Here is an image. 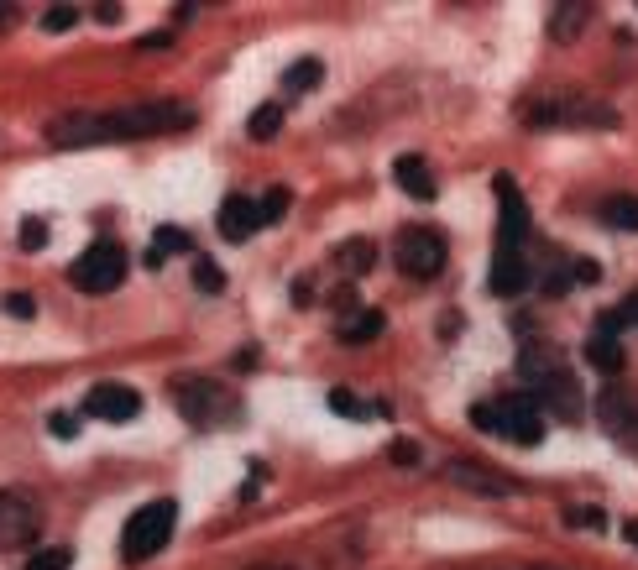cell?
<instances>
[{"label": "cell", "mask_w": 638, "mask_h": 570, "mask_svg": "<svg viewBox=\"0 0 638 570\" xmlns=\"http://www.w3.org/2000/svg\"><path fill=\"white\" fill-rule=\"evenodd\" d=\"M194 126V105L184 100H147V105H110V110H68L48 121L53 147H100V142H136V136H168Z\"/></svg>", "instance_id": "6da1fadb"}, {"label": "cell", "mask_w": 638, "mask_h": 570, "mask_svg": "<svg viewBox=\"0 0 638 570\" xmlns=\"http://www.w3.org/2000/svg\"><path fill=\"white\" fill-rule=\"evenodd\" d=\"M173 393V408L184 414L194 429H220V424H236L241 419V398L231 387H220L215 377H199V372H184L168 382Z\"/></svg>", "instance_id": "7a4b0ae2"}, {"label": "cell", "mask_w": 638, "mask_h": 570, "mask_svg": "<svg viewBox=\"0 0 638 570\" xmlns=\"http://www.w3.org/2000/svg\"><path fill=\"white\" fill-rule=\"evenodd\" d=\"M173 523H178V503L173 497H157V503H147V508H136L131 518H126V534H121V555L131 560V565H142V560H152L163 544L173 539Z\"/></svg>", "instance_id": "3957f363"}, {"label": "cell", "mask_w": 638, "mask_h": 570, "mask_svg": "<svg viewBox=\"0 0 638 570\" xmlns=\"http://www.w3.org/2000/svg\"><path fill=\"white\" fill-rule=\"evenodd\" d=\"M126 272H131V257H126V246L121 241H95L89 252L74 257V267H68V278H74L79 293H116L126 283Z\"/></svg>", "instance_id": "277c9868"}, {"label": "cell", "mask_w": 638, "mask_h": 570, "mask_svg": "<svg viewBox=\"0 0 638 570\" xmlns=\"http://www.w3.org/2000/svg\"><path fill=\"white\" fill-rule=\"evenodd\" d=\"M445 257H450L445 236L424 231V225H408V231L393 241V262H398V272H408V278H440Z\"/></svg>", "instance_id": "5b68a950"}, {"label": "cell", "mask_w": 638, "mask_h": 570, "mask_svg": "<svg viewBox=\"0 0 638 570\" xmlns=\"http://www.w3.org/2000/svg\"><path fill=\"white\" fill-rule=\"evenodd\" d=\"M492 414H497V435L518 440L523 450H534V445L544 440V414H539V403H534L529 393L497 398V403H492Z\"/></svg>", "instance_id": "8992f818"}, {"label": "cell", "mask_w": 638, "mask_h": 570, "mask_svg": "<svg viewBox=\"0 0 638 570\" xmlns=\"http://www.w3.org/2000/svg\"><path fill=\"white\" fill-rule=\"evenodd\" d=\"M42 534V508L27 492H0V550H21Z\"/></svg>", "instance_id": "52a82bcc"}, {"label": "cell", "mask_w": 638, "mask_h": 570, "mask_svg": "<svg viewBox=\"0 0 638 570\" xmlns=\"http://www.w3.org/2000/svg\"><path fill=\"white\" fill-rule=\"evenodd\" d=\"M84 414L100 419V424H131L136 414H142V393L126 382H95L84 393Z\"/></svg>", "instance_id": "ba28073f"}, {"label": "cell", "mask_w": 638, "mask_h": 570, "mask_svg": "<svg viewBox=\"0 0 638 570\" xmlns=\"http://www.w3.org/2000/svg\"><path fill=\"white\" fill-rule=\"evenodd\" d=\"M581 398H586L581 382L560 367V372H550V377L539 382V398H534V403H539V414H555V419H565V424H576V419L586 414Z\"/></svg>", "instance_id": "9c48e42d"}, {"label": "cell", "mask_w": 638, "mask_h": 570, "mask_svg": "<svg viewBox=\"0 0 638 570\" xmlns=\"http://www.w3.org/2000/svg\"><path fill=\"white\" fill-rule=\"evenodd\" d=\"M497 204H503V215H497V246H518L523 252V241H529V204H523L508 173H497Z\"/></svg>", "instance_id": "30bf717a"}, {"label": "cell", "mask_w": 638, "mask_h": 570, "mask_svg": "<svg viewBox=\"0 0 638 570\" xmlns=\"http://www.w3.org/2000/svg\"><path fill=\"white\" fill-rule=\"evenodd\" d=\"M591 408H597V424L612 440H623V445L633 440V429H638V398L633 393H623V387H602Z\"/></svg>", "instance_id": "8fae6325"}, {"label": "cell", "mask_w": 638, "mask_h": 570, "mask_svg": "<svg viewBox=\"0 0 638 570\" xmlns=\"http://www.w3.org/2000/svg\"><path fill=\"white\" fill-rule=\"evenodd\" d=\"M534 283V267H529V257L518 252V246H497V257H492V278H487V288L497 293V299H518L523 288Z\"/></svg>", "instance_id": "7c38bea8"}, {"label": "cell", "mask_w": 638, "mask_h": 570, "mask_svg": "<svg viewBox=\"0 0 638 570\" xmlns=\"http://www.w3.org/2000/svg\"><path fill=\"white\" fill-rule=\"evenodd\" d=\"M252 231H262V215H257V199H246V194H231L220 204V236L231 241V246H241Z\"/></svg>", "instance_id": "4fadbf2b"}, {"label": "cell", "mask_w": 638, "mask_h": 570, "mask_svg": "<svg viewBox=\"0 0 638 570\" xmlns=\"http://www.w3.org/2000/svg\"><path fill=\"white\" fill-rule=\"evenodd\" d=\"M445 476H450V482H461V487H471V492H487V497H508L513 492L508 476H497V471L476 466V461H450Z\"/></svg>", "instance_id": "5bb4252c"}, {"label": "cell", "mask_w": 638, "mask_h": 570, "mask_svg": "<svg viewBox=\"0 0 638 570\" xmlns=\"http://www.w3.org/2000/svg\"><path fill=\"white\" fill-rule=\"evenodd\" d=\"M393 173H398V184H403L408 199H435V173H429V163L419 152H403L393 163Z\"/></svg>", "instance_id": "9a60e30c"}, {"label": "cell", "mask_w": 638, "mask_h": 570, "mask_svg": "<svg viewBox=\"0 0 638 570\" xmlns=\"http://www.w3.org/2000/svg\"><path fill=\"white\" fill-rule=\"evenodd\" d=\"M581 356H586V367L602 372V377H618V372H623V346H618V335H597V330H591Z\"/></svg>", "instance_id": "2e32d148"}, {"label": "cell", "mask_w": 638, "mask_h": 570, "mask_svg": "<svg viewBox=\"0 0 638 570\" xmlns=\"http://www.w3.org/2000/svg\"><path fill=\"white\" fill-rule=\"evenodd\" d=\"M178 252H189V231H178V225H157V236H152V246H147V267H163L168 257H178Z\"/></svg>", "instance_id": "e0dca14e"}, {"label": "cell", "mask_w": 638, "mask_h": 570, "mask_svg": "<svg viewBox=\"0 0 638 570\" xmlns=\"http://www.w3.org/2000/svg\"><path fill=\"white\" fill-rule=\"evenodd\" d=\"M382 325H387L382 309H361L356 319H346V325H340V340H346V346H367V340L382 335Z\"/></svg>", "instance_id": "ac0fdd59"}, {"label": "cell", "mask_w": 638, "mask_h": 570, "mask_svg": "<svg viewBox=\"0 0 638 570\" xmlns=\"http://www.w3.org/2000/svg\"><path fill=\"white\" fill-rule=\"evenodd\" d=\"M586 16H591V6H581V0H565V6L550 11V37L576 42V32H581V21H586Z\"/></svg>", "instance_id": "d6986e66"}, {"label": "cell", "mask_w": 638, "mask_h": 570, "mask_svg": "<svg viewBox=\"0 0 638 570\" xmlns=\"http://www.w3.org/2000/svg\"><path fill=\"white\" fill-rule=\"evenodd\" d=\"M612 231H638V199L633 194H612V199H602V210H597Z\"/></svg>", "instance_id": "ffe728a7"}, {"label": "cell", "mask_w": 638, "mask_h": 570, "mask_svg": "<svg viewBox=\"0 0 638 570\" xmlns=\"http://www.w3.org/2000/svg\"><path fill=\"white\" fill-rule=\"evenodd\" d=\"M319 79H325V63H319V58H299V63H293L288 74H283V89H293V95L304 89V95H309Z\"/></svg>", "instance_id": "44dd1931"}, {"label": "cell", "mask_w": 638, "mask_h": 570, "mask_svg": "<svg viewBox=\"0 0 638 570\" xmlns=\"http://www.w3.org/2000/svg\"><path fill=\"white\" fill-rule=\"evenodd\" d=\"M246 131H252L257 142H267V136H278V131H283V105H272V100H267V105H257L252 116H246Z\"/></svg>", "instance_id": "7402d4cb"}, {"label": "cell", "mask_w": 638, "mask_h": 570, "mask_svg": "<svg viewBox=\"0 0 638 570\" xmlns=\"http://www.w3.org/2000/svg\"><path fill=\"white\" fill-rule=\"evenodd\" d=\"M335 262L351 267V272H372L377 252H372V241H351V246H340V252H335Z\"/></svg>", "instance_id": "603a6c76"}, {"label": "cell", "mask_w": 638, "mask_h": 570, "mask_svg": "<svg viewBox=\"0 0 638 570\" xmlns=\"http://www.w3.org/2000/svg\"><path fill=\"white\" fill-rule=\"evenodd\" d=\"M194 288H199V293H220V288H225V272H220L210 257H194Z\"/></svg>", "instance_id": "cb8c5ba5"}, {"label": "cell", "mask_w": 638, "mask_h": 570, "mask_svg": "<svg viewBox=\"0 0 638 570\" xmlns=\"http://www.w3.org/2000/svg\"><path fill=\"white\" fill-rule=\"evenodd\" d=\"M21 252H42V246H48V225H42L37 215H27V220H21Z\"/></svg>", "instance_id": "d4e9b609"}, {"label": "cell", "mask_w": 638, "mask_h": 570, "mask_svg": "<svg viewBox=\"0 0 638 570\" xmlns=\"http://www.w3.org/2000/svg\"><path fill=\"white\" fill-rule=\"evenodd\" d=\"M42 27H48V32H74L79 27V11L74 6H48V11H42Z\"/></svg>", "instance_id": "484cf974"}, {"label": "cell", "mask_w": 638, "mask_h": 570, "mask_svg": "<svg viewBox=\"0 0 638 570\" xmlns=\"http://www.w3.org/2000/svg\"><path fill=\"white\" fill-rule=\"evenodd\" d=\"M330 414H340V419H367V408L356 403V393H346V387H335V393H330Z\"/></svg>", "instance_id": "4316f807"}, {"label": "cell", "mask_w": 638, "mask_h": 570, "mask_svg": "<svg viewBox=\"0 0 638 570\" xmlns=\"http://www.w3.org/2000/svg\"><path fill=\"white\" fill-rule=\"evenodd\" d=\"M283 210H288V189H267V199H257V215H262V225L283 220Z\"/></svg>", "instance_id": "83f0119b"}, {"label": "cell", "mask_w": 638, "mask_h": 570, "mask_svg": "<svg viewBox=\"0 0 638 570\" xmlns=\"http://www.w3.org/2000/svg\"><path fill=\"white\" fill-rule=\"evenodd\" d=\"M68 565H74V555H68V550H42V555H32L27 570H68Z\"/></svg>", "instance_id": "f1b7e54d"}, {"label": "cell", "mask_w": 638, "mask_h": 570, "mask_svg": "<svg viewBox=\"0 0 638 570\" xmlns=\"http://www.w3.org/2000/svg\"><path fill=\"white\" fill-rule=\"evenodd\" d=\"M6 314H11V319H32V314H37L32 293H6Z\"/></svg>", "instance_id": "f546056e"}, {"label": "cell", "mask_w": 638, "mask_h": 570, "mask_svg": "<svg viewBox=\"0 0 638 570\" xmlns=\"http://www.w3.org/2000/svg\"><path fill=\"white\" fill-rule=\"evenodd\" d=\"M48 429H53L58 440H74V435H79V414H53Z\"/></svg>", "instance_id": "4dcf8cb0"}, {"label": "cell", "mask_w": 638, "mask_h": 570, "mask_svg": "<svg viewBox=\"0 0 638 570\" xmlns=\"http://www.w3.org/2000/svg\"><path fill=\"white\" fill-rule=\"evenodd\" d=\"M571 523H576V529H602L607 513L602 508H571Z\"/></svg>", "instance_id": "1f68e13d"}, {"label": "cell", "mask_w": 638, "mask_h": 570, "mask_svg": "<svg viewBox=\"0 0 638 570\" xmlns=\"http://www.w3.org/2000/svg\"><path fill=\"white\" fill-rule=\"evenodd\" d=\"M571 283H576V272H550V278H544V293L560 299V293H571Z\"/></svg>", "instance_id": "d6a6232c"}, {"label": "cell", "mask_w": 638, "mask_h": 570, "mask_svg": "<svg viewBox=\"0 0 638 570\" xmlns=\"http://www.w3.org/2000/svg\"><path fill=\"white\" fill-rule=\"evenodd\" d=\"M262 482H267V471H262V466H252V476H246V487H241V503H252V497L262 492Z\"/></svg>", "instance_id": "836d02e7"}, {"label": "cell", "mask_w": 638, "mask_h": 570, "mask_svg": "<svg viewBox=\"0 0 638 570\" xmlns=\"http://www.w3.org/2000/svg\"><path fill=\"white\" fill-rule=\"evenodd\" d=\"M393 461H398V466H414V461H419V445H414V440H398V445H393Z\"/></svg>", "instance_id": "e575fe53"}, {"label": "cell", "mask_w": 638, "mask_h": 570, "mask_svg": "<svg viewBox=\"0 0 638 570\" xmlns=\"http://www.w3.org/2000/svg\"><path fill=\"white\" fill-rule=\"evenodd\" d=\"M618 319L623 325H638V293H628V299L618 304Z\"/></svg>", "instance_id": "d590c367"}, {"label": "cell", "mask_w": 638, "mask_h": 570, "mask_svg": "<svg viewBox=\"0 0 638 570\" xmlns=\"http://www.w3.org/2000/svg\"><path fill=\"white\" fill-rule=\"evenodd\" d=\"M597 278H602L597 262H576V283H597Z\"/></svg>", "instance_id": "8d00e7d4"}, {"label": "cell", "mask_w": 638, "mask_h": 570, "mask_svg": "<svg viewBox=\"0 0 638 570\" xmlns=\"http://www.w3.org/2000/svg\"><path fill=\"white\" fill-rule=\"evenodd\" d=\"M623 539H628L633 550H638V518H628V523H623Z\"/></svg>", "instance_id": "74e56055"}, {"label": "cell", "mask_w": 638, "mask_h": 570, "mask_svg": "<svg viewBox=\"0 0 638 570\" xmlns=\"http://www.w3.org/2000/svg\"><path fill=\"white\" fill-rule=\"evenodd\" d=\"M6 21H16V6H6V0H0V27H6Z\"/></svg>", "instance_id": "f35d334b"}, {"label": "cell", "mask_w": 638, "mask_h": 570, "mask_svg": "<svg viewBox=\"0 0 638 570\" xmlns=\"http://www.w3.org/2000/svg\"><path fill=\"white\" fill-rule=\"evenodd\" d=\"M523 570H555V565H523Z\"/></svg>", "instance_id": "ab89813d"}, {"label": "cell", "mask_w": 638, "mask_h": 570, "mask_svg": "<svg viewBox=\"0 0 638 570\" xmlns=\"http://www.w3.org/2000/svg\"><path fill=\"white\" fill-rule=\"evenodd\" d=\"M628 450H638V429H633V440H628Z\"/></svg>", "instance_id": "60d3db41"}]
</instances>
